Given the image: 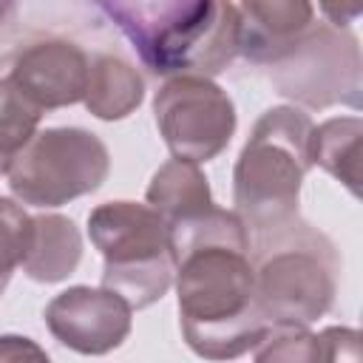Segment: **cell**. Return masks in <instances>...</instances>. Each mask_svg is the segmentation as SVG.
<instances>
[{
    "mask_svg": "<svg viewBox=\"0 0 363 363\" xmlns=\"http://www.w3.org/2000/svg\"><path fill=\"white\" fill-rule=\"evenodd\" d=\"M43 111L6 77L0 74V153L11 156L37 133Z\"/></svg>",
    "mask_w": 363,
    "mask_h": 363,
    "instance_id": "obj_16",
    "label": "cell"
},
{
    "mask_svg": "<svg viewBox=\"0 0 363 363\" xmlns=\"http://www.w3.org/2000/svg\"><path fill=\"white\" fill-rule=\"evenodd\" d=\"M82 261V235L77 224L57 213L31 216V233L23 252V272L37 284H57L77 272Z\"/></svg>",
    "mask_w": 363,
    "mask_h": 363,
    "instance_id": "obj_12",
    "label": "cell"
},
{
    "mask_svg": "<svg viewBox=\"0 0 363 363\" xmlns=\"http://www.w3.org/2000/svg\"><path fill=\"white\" fill-rule=\"evenodd\" d=\"M309 133L312 119L298 108L278 105L258 116L233 170V204L247 235L298 216L301 184L312 167Z\"/></svg>",
    "mask_w": 363,
    "mask_h": 363,
    "instance_id": "obj_4",
    "label": "cell"
},
{
    "mask_svg": "<svg viewBox=\"0 0 363 363\" xmlns=\"http://www.w3.org/2000/svg\"><path fill=\"white\" fill-rule=\"evenodd\" d=\"M111 170L105 142L85 128L37 130L9 162V190L20 204L60 207L102 187Z\"/></svg>",
    "mask_w": 363,
    "mask_h": 363,
    "instance_id": "obj_6",
    "label": "cell"
},
{
    "mask_svg": "<svg viewBox=\"0 0 363 363\" xmlns=\"http://www.w3.org/2000/svg\"><path fill=\"white\" fill-rule=\"evenodd\" d=\"M6 167H9V159H6V156H3V153H0V176H3V173H6Z\"/></svg>",
    "mask_w": 363,
    "mask_h": 363,
    "instance_id": "obj_23",
    "label": "cell"
},
{
    "mask_svg": "<svg viewBox=\"0 0 363 363\" xmlns=\"http://www.w3.org/2000/svg\"><path fill=\"white\" fill-rule=\"evenodd\" d=\"M320 3V11L323 17L337 26V28H346L349 23H354L363 11V0H318Z\"/></svg>",
    "mask_w": 363,
    "mask_h": 363,
    "instance_id": "obj_21",
    "label": "cell"
},
{
    "mask_svg": "<svg viewBox=\"0 0 363 363\" xmlns=\"http://www.w3.org/2000/svg\"><path fill=\"white\" fill-rule=\"evenodd\" d=\"M252 357L255 360H303V363H312V360H320V343H318V335L309 332V326H292V323H278V326H269L267 335L261 337V343L252 349Z\"/></svg>",
    "mask_w": 363,
    "mask_h": 363,
    "instance_id": "obj_17",
    "label": "cell"
},
{
    "mask_svg": "<svg viewBox=\"0 0 363 363\" xmlns=\"http://www.w3.org/2000/svg\"><path fill=\"white\" fill-rule=\"evenodd\" d=\"M9 11H11V0H0V26L9 20Z\"/></svg>",
    "mask_w": 363,
    "mask_h": 363,
    "instance_id": "obj_22",
    "label": "cell"
},
{
    "mask_svg": "<svg viewBox=\"0 0 363 363\" xmlns=\"http://www.w3.org/2000/svg\"><path fill=\"white\" fill-rule=\"evenodd\" d=\"M159 136L176 159L210 162L235 133V105L210 77L176 74L153 96Z\"/></svg>",
    "mask_w": 363,
    "mask_h": 363,
    "instance_id": "obj_8",
    "label": "cell"
},
{
    "mask_svg": "<svg viewBox=\"0 0 363 363\" xmlns=\"http://www.w3.org/2000/svg\"><path fill=\"white\" fill-rule=\"evenodd\" d=\"M88 68V54L71 40H34L0 60V74H6L43 113L82 102Z\"/></svg>",
    "mask_w": 363,
    "mask_h": 363,
    "instance_id": "obj_10",
    "label": "cell"
},
{
    "mask_svg": "<svg viewBox=\"0 0 363 363\" xmlns=\"http://www.w3.org/2000/svg\"><path fill=\"white\" fill-rule=\"evenodd\" d=\"M28 233H31V216L23 210V204L0 196V295L6 292L14 269L23 261Z\"/></svg>",
    "mask_w": 363,
    "mask_h": 363,
    "instance_id": "obj_18",
    "label": "cell"
},
{
    "mask_svg": "<svg viewBox=\"0 0 363 363\" xmlns=\"http://www.w3.org/2000/svg\"><path fill=\"white\" fill-rule=\"evenodd\" d=\"M48 360V352L40 349L31 337H20V335H0V360Z\"/></svg>",
    "mask_w": 363,
    "mask_h": 363,
    "instance_id": "obj_20",
    "label": "cell"
},
{
    "mask_svg": "<svg viewBox=\"0 0 363 363\" xmlns=\"http://www.w3.org/2000/svg\"><path fill=\"white\" fill-rule=\"evenodd\" d=\"M320 343V360H360V335L354 329L332 326L318 332Z\"/></svg>",
    "mask_w": 363,
    "mask_h": 363,
    "instance_id": "obj_19",
    "label": "cell"
},
{
    "mask_svg": "<svg viewBox=\"0 0 363 363\" xmlns=\"http://www.w3.org/2000/svg\"><path fill=\"white\" fill-rule=\"evenodd\" d=\"M145 99V79L142 74L116 54H96L88 68V88H85V108L105 122H116L130 116Z\"/></svg>",
    "mask_w": 363,
    "mask_h": 363,
    "instance_id": "obj_14",
    "label": "cell"
},
{
    "mask_svg": "<svg viewBox=\"0 0 363 363\" xmlns=\"http://www.w3.org/2000/svg\"><path fill=\"white\" fill-rule=\"evenodd\" d=\"M130 303L108 286H68L45 306L48 332L79 354H108L130 335Z\"/></svg>",
    "mask_w": 363,
    "mask_h": 363,
    "instance_id": "obj_9",
    "label": "cell"
},
{
    "mask_svg": "<svg viewBox=\"0 0 363 363\" xmlns=\"http://www.w3.org/2000/svg\"><path fill=\"white\" fill-rule=\"evenodd\" d=\"M250 261L258 309L269 326H309L332 309L340 255L329 235L301 216L252 233Z\"/></svg>",
    "mask_w": 363,
    "mask_h": 363,
    "instance_id": "obj_3",
    "label": "cell"
},
{
    "mask_svg": "<svg viewBox=\"0 0 363 363\" xmlns=\"http://www.w3.org/2000/svg\"><path fill=\"white\" fill-rule=\"evenodd\" d=\"M238 54L255 65L281 60L315 23L312 0H241Z\"/></svg>",
    "mask_w": 363,
    "mask_h": 363,
    "instance_id": "obj_11",
    "label": "cell"
},
{
    "mask_svg": "<svg viewBox=\"0 0 363 363\" xmlns=\"http://www.w3.org/2000/svg\"><path fill=\"white\" fill-rule=\"evenodd\" d=\"M88 235L102 252V286L119 292L130 309L164 298L173 284V252L164 218L150 204L105 201L88 216Z\"/></svg>",
    "mask_w": 363,
    "mask_h": 363,
    "instance_id": "obj_5",
    "label": "cell"
},
{
    "mask_svg": "<svg viewBox=\"0 0 363 363\" xmlns=\"http://www.w3.org/2000/svg\"><path fill=\"white\" fill-rule=\"evenodd\" d=\"M145 199L164 218L167 227L199 218L216 207V201L210 196L207 176L201 173V167L196 162L176 159V156L153 173Z\"/></svg>",
    "mask_w": 363,
    "mask_h": 363,
    "instance_id": "obj_13",
    "label": "cell"
},
{
    "mask_svg": "<svg viewBox=\"0 0 363 363\" xmlns=\"http://www.w3.org/2000/svg\"><path fill=\"white\" fill-rule=\"evenodd\" d=\"M162 77L221 74L238 57V11L230 0H91Z\"/></svg>",
    "mask_w": 363,
    "mask_h": 363,
    "instance_id": "obj_2",
    "label": "cell"
},
{
    "mask_svg": "<svg viewBox=\"0 0 363 363\" xmlns=\"http://www.w3.org/2000/svg\"><path fill=\"white\" fill-rule=\"evenodd\" d=\"M360 142L363 122L360 116H335L323 125H312L309 133V159L323 167L329 176L343 182L352 196H360Z\"/></svg>",
    "mask_w": 363,
    "mask_h": 363,
    "instance_id": "obj_15",
    "label": "cell"
},
{
    "mask_svg": "<svg viewBox=\"0 0 363 363\" xmlns=\"http://www.w3.org/2000/svg\"><path fill=\"white\" fill-rule=\"evenodd\" d=\"M267 74L281 96L303 108L346 105L357 111L363 102L357 37L332 23H312L281 60L267 65Z\"/></svg>",
    "mask_w": 363,
    "mask_h": 363,
    "instance_id": "obj_7",
    "label": "cell"
},
{
    "mask_svg": "<svg viewBox=\"0 0 363 363\" xmlns=\"http://www.w3.org/2000/svg\"><path fill=\"white\" fill-rule=\"evenodd\" d=\"M167 235L184 343L210 360L252 352L269 323L258 309L250 235L235 210L213 207L167 227Z\"/></svg>",
    "mask_w": 363,
    "mask_h": 363,
    "instance_id": "obj_1",
    "label": "cell"
}]
</instances>
